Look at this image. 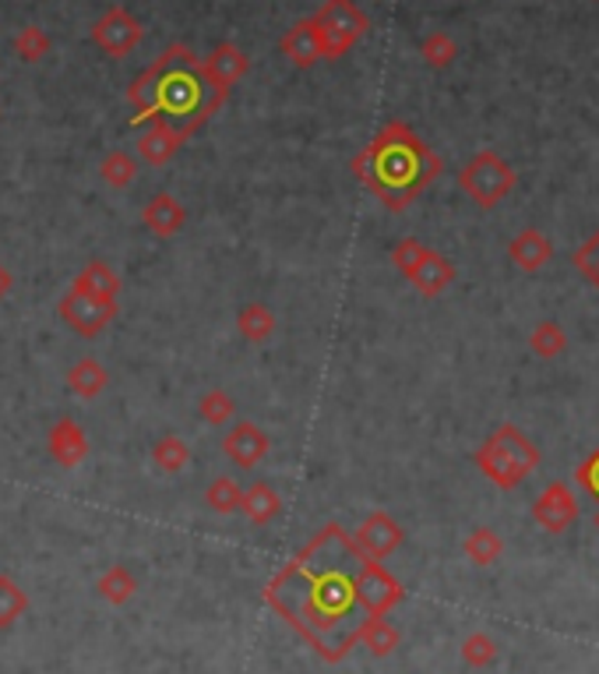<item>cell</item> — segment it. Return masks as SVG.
Wrapping results in <instances>:
<instances>
[{"label": "cell", "mask_w": 599, "mask_h": 674, "mask_svg": "<svg viewBox=\"0 0 599 674\" xmlns=\"http://www.w3.org/2000/svg\"><path fill=\"white\" fill-rule=\"evenodd\" d=\"M363 561L346 529L329 523L265 590L268 605L329 664L360 643V629L371 618L360 600Z\"/></svg>", "instance_id": "6da1fadb"}, {"label": "cell", "mask_w": 599, "mask_h": 674, "mask_svg": "<svg viewBox=\"0 0 599 674\" xmlns=\"http://www.w3.org/2000/svg\"><path fill=\"white\" fill-rule=\"evenodd\" d=\"M127 99L138 110L131 117L135 128H141L149 120V124H170V128H180L188 135H194L226 103V96H220L208 85L194 50L184 43H173L162 50V57L131 82Z\"/></svg>", "instance_id": "7a4b0ae2"}, {"label": "cell", "mask_w": 599, "mask_h": 674, "mask_svg": "<svg viewBox=\"0 0 599 674\" xmlns=\"http://www.w3.org/2000/svg\"><path fill=\"white\" fill-rule=\"evenodd\" d=\"M441 170V156L403 120H388L371 146L353 159L360 184L371 188L381 205L392 212H406L416 202V194L438 181Z\"/></svg>", "instance_id": "3957f363"}, {"label": "cell", "mask_w": 599, "mask_h": 674, "mask_svg": "<svg viewBox=\"0 0 599 674\" xmlns=\"http://www.w3.org/2000/svg\"><path fill=\"white\" fill-rule=\"evenodd\" d=\"M473 463L490 484H498L501 491H515L525 477L539 467V449L536 441L525 438L515 424H501L483 446L473 452Z\"/></svg>", "instance_id": "277c9868"}, {"label": "cell", "mask_w": 599, "mask_h": 674, "mask_svg": "<svg viewBox=\"0 0 599 674\" xmlns=\"http://www.w3.org/2000/svg\"><path fill=\"white\" fill-rule=\"evenodd\" d=\"M515 181H518V176H515L512 163H507L504 156L490 152V149L477 152V156L459 170V188H462L480 208L501 205L507 194L515 191Z\"/></svg>", "instance_id": "5b68a950"}, {"label": "cell", "mask_w": 599, "mask_h": 674, "mask_svg": "<svg viewBox=\"0 0 599 674\" xmlns=\"http://www.w3.org/2000/svg\"><path fill=\"white\" fill-rule=\"evenodd\" d=\"M314 25L321 32V61H339L353 50L360 35H367L371 18L363 14L353 0H329L318 14Z\"/></svg>", "instance_id": "8992f818"}, {"label": "cell", "mask_w": 599, "mask_h": 674, "mask_svg": "<svg viewBox=\"0 0 599 674\" xmlns=\"http://www.w3.org/2000/svg\"><path fill=\"white\" fill-rule=\"evenodd\" d=\"M114 314H117V300H103V297L85 293L78 282H71L67 297L61 300V318L78 335H99L106 325H110Z\"/></svg>", "instance_id": "52a82bcc"}, {"label": "cell", "mask_w": 599, "mask_h": 674, "mask_svg": "<svg viewBox=\"0 0 599 674\" xmlns=\"http://www.w3.org/2000/svg\"><path fill=\"white\" fill-rule=\"evenodd\" d=\"M93 40L99 43L103 53L110 57H127L141 43V22L127 8H110L99 14V22L93 25Z\"/></svg>", "instance_id": "ba28073f"}, {"label": "cell", "mask_w": 599, "mask_h": 674, "mask_svg": "<svg viewBox=\"0 0 599 674\" xmlns=\"http://www.w3.org/2000/svg\"><path fill=\"white\" fill-rule=\"evenodd\" d=\"M575 516H578V499L565 481L547 484L539 499L533 502V520L543 529H550V534H565V529L575 523Z\"/></svg>", "instance_id": "9c48e42d"}, {"label": "cell", "mask_w": 599, "mask_h": 674, "mask_svg": "<svg viewBox=\"0 0 599 674\" xmlns=\"http://www.w3.org/2000/svg\"><path fill=\"white\" fill-rule=\"evenodd\" d=\"M353 544L360 547L363 558H388L398 544H403V526H398L388 512H371L353 534Z\"/></svg>", "instance_id": "30bf717a"}, {"label": "cell", "mask_w": 599, "mask_h": 674, "mask_svg": "<svg viewBox=\"0 0 599 674\" xmlns=\"http://www.w3.org/2000/svg\"><path fill=\"white\" fill-rule=\"evenodd\" d=\"M360 600H363V608H367L371 618H381L403 600V587H398V582L381 569L374 558H367L363 561V573H360Z\"/></svg>", "instance_id": "8fae6325"}, {"label": "cell", "mask_w": 599, "mask_h": 674, "mask_svg": "<svg viewBox=\"0 0 599 674\" xmlns=\"http://www.w3.org/2000/svg\"><path fill=\"white\" fill-rule=\"evenodd\" d=\"M247 53L240 46H233V43H220L215 46L208 57L202 61V71H205V78L208 85L215 88L220 96H229V88L237 85L244 75H247Z\"/></svg>", "instance_id": "7c38bea8"}, {"label": "cell", "mask_w": 599, "mask_h": 674, "mask_svg": "<svg viewBox=\"0 0 599 674\" xmlns=\"http://www.w3.org/2000/svg\"><path fill=\"white\" fill-rule=\"evenodd\" d=\"M268 449H271L268 435L258 428V424H250V420L233 424L229 435L223 438V452H226L240 470H254V467H258L261 459L268 456Z\"/></svg>", "instance_id": "4fadbf2b"}, {"label": "cell", "mask_w": 599, "mask_h": 674, "mask_svg": "<svg viewBox=\"0 0 599 674\" xmlns=\"http://www.w3.org/2000/svg\"><path fill=\"white\" fill-rule=\"evenodd\" d=\"M507 255H512V261L522 272H539L543 265L554 258V240L543 234V229L525 226L522 234H515L512 244H507Z\"/></svg>", "instance_id": "5bb4252c"}, {"label": "cell", "mask_w": 599, "mask_h": 674, "mask_svg": "<svg viewBox=\"0 0 599 674\" xmlns=\"http://www.w3.org/2000/svg\"><path fill=\"white\" fill-rule=\"evenodd\" d=\"M50 456H53V463H61L64 470H75L82 459L88 456V438H85V431L71 417H61L57 424H53V431H50Z\"/></svg>", "instance_id": "9a60e30c"}, {"label": "cell", "mask_w": 599, "mask_h": 674, "mask_svg": "<svg viewBox=\"0 0 599 674\" xmlns=\"http://www.w3.org/2000/svg\"><path fill=\"white\" fill-rule=\"evenodd\" d=\"M188 138H191L188 131L170 128V124H152L138 141V159H145L149 167H167Z\"/></svg>", "instance_id": "2e32d148"}, {"label": "cell", "mask_w": 599, "mask_h": 674, "mask_svg": "<svg viewBox=\"0 0 599 674\" xmlns=\"http://www.w3.org/2000/svg\"><path fill=\"white\" fill-rule=\"evenodd\" d=\"M409 282L416 290H420L424 297H441L451 282H456V265H451L441 252H434V247H427V255L424 261L416 265Z\"/></svg>", "instance_id": "e0dca14e"}, {"label": "cell", "mask_w": 599, "mask_h": 674, "mask_svg": "<svg viewBox=\"0 0 599 674\" xmlns=\"http://www.w3.org/2000/svg\"><path fill=\"white\" fill-rule=\"evenodd\" d=\"M279 50L297 67H314V61H321V32L314 25V18H300V22L282 35Z\"/></svg>", "instance_id": "ac0fdd59"}, {"label": "cell", "mask_w": 599, "mask_h": 674, "mask_svg": "<svg viewBox=\"0 0 599 674\" xmlns=\"http://www.w3.org/2000/svg\"><path fill=\"white\" fill-rule=\"evenodd\" d=\"M141 223L152 229L156 237H173V234H180V229H184V223H188V208L180 205L173 194H156V199L145 205V212H141Z\"/></svg>", "instance_id": "d6986e66"}, {"label": "cell", "mask_w": 599, "mask_h": 674, "mask_svg": "<svg viewBox=\"0 0 599 674\" xmlns=\"http://www.w3.org/2000/svg\"><path fill=\"white\" fill-rule=\"evenodd\" d=\"M240 509H244V516L254 523V526H268L271 520L279 516V509H282V499L276 494V488L258 481V484H250L244 491V499H240Z\"/></svg>", "instance_id": "ffe728a7"}, {"label": "cell", "mask_w": 599, "mask_h": 674, "mask_svg": "<svg viewBox=\"0 0 599 674\" xmlns=\"http://www.w3.org/2000/svg\"><path fill=\"white\" fill-rule=\"evenodd\" d=\"M67 385H71V393H75V396L96 399L106 388V367L96 357H85V361H78L75 367H71Z\"/></svg>", "instance_id": "44dd1931"}, {"label": "cell", "mask_w": 599, "mask_h": 674, "mask_svg": "<svg viewBox=\"0 0 599 674\" xmlns=\"http://www.w3.org/2000/svg\"><path fill=\"white\" fill-rule=\"evenodd\" d=\"M75 282L85 293L103 297V300H117V293H120V279H117V272L106 261H88Z\"/></svg>", "instance_id": "7402d4cb"}, {"label": "cell", "mask_w": 599, "mask_h": 674, "mask_svg": "<svg viewBox=\"0 0 599 674\" xmlns=\"http://www.w3.org/2000/svg\"><path fill=\"white\" fill-rule=\"evenodd\" d=\"M96 590L103 600H110V605H127L135 593H138V579L131 576V569H124V565H114V569H106L96 582Z\"/></svg>", "instance_id": "603a6c76"}, {"label": "cell", "mask_w": 599, "mask_h": 674, "mask_svg": "<svg viewBox=\"0 0 599 674\" xmlns=\"http://www.w3.org/2000/svg\"><path fill=\"white\" fill-rule=\"evenodd\" d=\"M99 173H103V181L110 184V188L124 191V188H131V184L138 181V159L127 156V152H120V149H114V152L103 156Z\"/></svg>", "instance_id": "cb8c5ba5"}, {"label": "cell", "mask_w": 599, "mask_h": 674, "mask_svg": "<svg viewBox=\"0 0 599 674\" xmlns=\"http://www.w3.org/2000/svg\"><path fill=\"white\" fill-rule=\"evenodd\" d=\"M152 463L162 470V473H180L188 463H191V449H188V441L180 438V435H167V438H159L156 446H152Z\"/></svg>", "instance_id": "d4e9b609"}, {"label": "cell", "mask_w": 599, "mask_h": 674, "mask_svg": "<svg viewBox=\"0 0 599 674\" xmlns=\"http://www.w3.org/2000/svg\"><path fill=\"white\" fill-rule=\"evenodd\" d=\"M237 329L247 343H265L271 332H276V314H271L265 304H247L237 318Z\"/></svg>", "instance_id": "484cf974"}, {"label": "cell", "mask_w": 599, "mask_h": 674, "mask_svg": "<svg viewBox=\"0 0 599 674\" xmlns=\"http://www.w3.org/2000/svg\"><path fill=\"white\" fill-rule=\"evenodd\" d=\"M530 350L536 353V357L543 361H554L560 357V353L568 350V332L560 329L557 322H539L530 335Z\"/></svg>", "instance_id": "4316f807"}, {"label": "cell", "mask_w": 599, "mask_h": 674, "mask_svg": "<svg viewBox=\"0 0 599 674\" xmlns=\"http://www.w3.org/2000/svg\"><path fill=\"white\" fill-rule=\"evenodd\" d=\"M360 640L367 643L374 657H388V653L398 646V632L392 629V622H385V614H381V618H367V622H363Z\"/></svg>", "instance_id": "83f0119b"}, {"label": "cell", "mask_w": 599, "mask_h": 674, "mask_svg": "<svg viewBox=\"0 0 599 674\" xmlns=\"http://www.w3.org/2000/svg\"><path fill=\"white\" fill-rule=\"evenodd\" d=\"M240 499H244V488L237 481H229V477H215L205 491V502L212 512H220V516H229V512L240 509Z\"/></svg>", "instance_id": "f1b7e54d"}, {"label": "cell", "mask_w": 599, "mask_h": 674, "mask_svg": "<svg viewBox=\"0 0 599 674\" xmlns=\"http://www.w3.org/2000/svg\"><path fill=\"white\" fill-rule=\"evenodd\" d=\"M29 611V597L11 576H0V629L14 625Z\"/></svg>", "instance_id": "f546056e"}, {"label": "cell", "mask_w": 599, "mask_h": 674, "mask_svg": "<svg viewBox=\"0 0 599 674\" xmlns=\"http://www.w3.org/2000/svg\"><path fill=\"white\" fill-rule=\"evenodd\" d=\"M420 57H424V64L427 67H448V64H456V57H459V46H456V40H451L448 32H430L427 40L420 43Z\"/></svg>", "instance_id": "4dcf8cb0"}, {"label": "cell", "mask_w": 599, "mask_h": 674, "mask_svg": "<svg viewBox=\"0 0 599 674\" xmlns=\"http://www.w3.org/2000/svg\"><path fill=\"white\" fill-rule=\"evenodd\" d=\"M501 552H504L501 537L494 534V529H486V526L473 529V534L466 537V555L473 558L477 565H490V561H498V555H501Z\"/></svg>", "instance_id": "1f68e13d"}, {"label": "cell", "mask_w": 599, "mask_h": 674, "mask_svg": "<svg viewBox=\"0 0 599 674\" xmlns=\"http://www.w3.org/2000/svg\"><path fill=\"white\" fill-rule=\"evenodd\" d=\"M233 414H237V403H233L223 388H212V393L202 396V403H197V417H202L205 424H212V428H223V424H229Z\"/></svg>", "instance_id": "d6a6232c"}, {"label": "cell", "mask_w": 599, "mask_h": 674, "mask_svg": "<svg viewBox=\"0 0 599 674\" xmlns=\"http://www.w3.org/2000/svg\"><path fill=\"white\" fill-rule=\"evenodd\" d=\"M14 53H18V57H22L25 64L43 61L46 53H50V35H46L40 25H25L22 32L14 35Z\"/></svg>", "instance_id": "836d02e7"}, {"label": "cell", "mask_w": 599, "mask_h": 674, "mask_svg": "<svg viewBox=\"0 0 599 674\" xmlns=\"http://www.w3.org/2000/svg\"><path fill=\"white\" fill-rule=\"evenodd\" d=\"M424 255H427V244H420L416 237H406V240H398V244L392 247V265L409 279L416 265L424 261Z\"/></svg>", "instance_id": "e575fe53"}, {"label": "cell", "mask_w": 599, "mask_h": 674, "mask_svg": "<svg viewBox=\"0 0 599 674\" xmlns=\"http://www.w3.org/2000/svg\"><path fill=\"white\" fill-rule=\"evenodd\" d=\"M571 261H575V269L582 272V279H589L592 287L599 290V229L582 247H578V252L571 255Z\"/></svg>", "instance_id": "d590c367"}, {"label": "cell", "mask_w": 599, "mask_h": 674, "mask_svg": "<svg viewBox=\"0 0 599 674\" xmlns=\"http://www.w3.org/2000/svg\"><path fill=\"white\" fill-rule=\"evenodd\" d=\"M462 657L473 664V667H483V664H490V661L498 657V646H494V640H490V635L477 632V635H469V640L462 643Z\"/></svg>", "instance_id": "8d00e7d4"}, {"label": "cell", "mask_w": 599, "mask_h": 674, "mask_svg": "<svg viewBox=\"0 0 599 674\" xmlns=\"http://www.w3.org/2000/svg\"><path fill=\"white\" fill-rule=\"evenodd\" d=\"M575 481L582 484L592 499H599V449L596 452H589L582 463H578V470H575Z\"/></svg>", "instance_id": "74e56055"}, {"label": "cell", "mask_w": 599, "mask_h": 674, "mask_svg": "<svg viewBox=\"0 0 599 674\" xmlns=\"http://www.w3.org/2000/svg\"><path fill=\"white\" fill-rule=\"evenodd\" d=\"M11 287H14V276H11V269H4V265H0V300L11 293Z\"/></svg>", "instance_id": "f35d334b"}, {"label": "cell", "mask_w": 599, "mask_h": 674, "mask_svg": "<svg viewBox=\"0 0 599 674\" xmlns=\"http://www.w3.org/2000/svg\"><path fill=\"white\" fill-rule=\"evenodd\" d=\"M596 523H599V516H596Z\"/></svg>", "instance_id": "ab89813d"}]
</instances>
